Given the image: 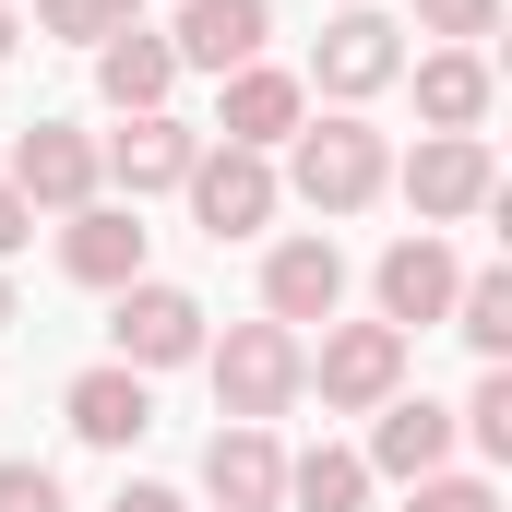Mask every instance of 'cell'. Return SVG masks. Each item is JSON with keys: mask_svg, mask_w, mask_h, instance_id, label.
<instances>
[{"mask_svg": "<svg viewBox=\"0 0 512 512\" xmlns=\"http://www.w3.org/2000/svg\"><path fill=\"white\" fill-rule=\"evenodd\" d=\"M286 143H298V155H286V179H274V191H298L310 215H358V203H382V191H393V143L358 120V108L298 120Z\"/></svg>", "mask_w": 512, "mask_h": 512, "instance_id": "1", "label": "cell"}, {"mask_svg": "<svg viewBox=\"0 0 512 512\" xmlns=\"http://www.w3.org/2000/svg\"><path fill=\"white\" fill-rule=\"evenodd\" d=\"M203 358H215L227 429H262V417H286V405L310 393V346H298L286 322H227V346H203Z\"/></svg>", "mask_w": 512, "mask_h": 512, "instance_id": "2", "label": "cell"}, {"mask_svg": "<svg viewBox=\"0 0 512 512\" xmlns=\"http://www.w3.org/2000/svg\"><path fill=\"white\" fill-rule=\"evenodd\" d=\"M0 179L24 191V215H84L96 179H108V155H96V131H72V120H24Z\"/></svg>", "mask_w": 512, "mask_h": 512, "instance_id": "3", "label": "cell"}, {"mask_svg": "<svg viewBox=\"0 0 512 512\" xmlns=\"http://www.w3.org/2000/svg\"><path fill=\"white\" fill-rule=\"evenodd\" d=\"M179 191H191V227H203V239H262L274 203H286V191H274V155H251V143H203Z\"/></svg>", "mask_w": 512, "mask_h": 512, "instance_id": "4", "label": "cell"}, {"mask_svg": "<svg viewBox=\"0 0 512 512\" xmlns=\"http://www.w3.org/2000/svg\"><path fill=\"white\" fill-rule=\"evenodd\" d=\"M310 84L334 96V108H358V96H382V84H405V24L393 12H334L322 24V48H310Z\"/></svg>", "mask_w": 512, "mask_h": 512, "instance_id": "5", "label": "cell"}, {"mask_svg": "<svg viewBox=\"0 0 512 512\" xmlns=\"http://www.w3.org/2000/svg\"><path fill=\"white\" fill-rule=\"evenodd\" d=\"M310 382H322L334 417H370V405L405 393V334H393V322H334L322 358H310Z\"/></svg>", "mask_w": 512, "mask_h": 512, "instance_id": "6", "label": "cell"}, {"mask_svg": "<svg viewBox=\"0 0 512 512\" xmlns=\"http://www.w3.org/2000/svg\"><path fill=\"white\" fill-rule=\"evenodd\" d=\"M108 334H120V370H191V358H203V298H191V286L131 274Z\"/></svg>", "mask_w": 512, "mask_h": 512, "instance_id": "7", "label": "cell"}, {"mask_svg": "<svg viewBox=\"0 0 512 512\" xmlns=\"http://www.w3.org/2000/svg\"><path fill=\"white\" fill-rule=\"evenodd\" d=\"M405 203H417V227H453V215L501 203V167H489V143H477V131H429V143L405 155Z\"/></svg>", "mask_w": 512, "mask_h": 512, "instance_id": "8", "label": "cell"}, {"mask_svg": "<svg viewBox=\"0 0 512 512\" xmlns=\"http://www.w3.org/2000/svg\"><path fill=\"white\" fill-rule=\"evenodd\" d=\"M262 36H274V0H179V24H167V48H179V72H251Z\"/></svg>", "mask_w": 512, "mask_h": 512, "instance_id": "9", "label": "cell"}, {"mask_svg": "<svg viewBox=\"0 0 512 512\" xmlns=\"http://www.w3.org/2000/svg\"><path fill=\"white\" fill-rule=\"evenodd\" d=\"M334 310H346V251L334 239H274L262 251V322L298 334V322H334Z\"/></svg>", "mask_w": 512, "mask_h": 512, "instance_id": "10", "label": "cell"}, {"mask_svg": "<svg viewBox=\"0 0 512 512\" xmlns=\"http://www.w3.org/2000/svg\"><path fill=\"white\" fill-rule=\"evenodd\" d=\"M370 417H382V429H370V453H358L370 477H405V489H417V477H441V465H453V405L393 393V405H370Z\"/></svg>", "mask_w": 512, "mask_h": 512, "instance_id": "11", "label": "cell"}, {"mask_svg": "<svg viewBox=\"0 0 512 512\" xmlns=\"http://www.w3.org/2000/svg\"><path fill=\"white\" fill-rule=\"evenodd\" d=\"M60 274L120 298L131 274H143V215H131V203H84V215H60Z\"/></svg>", "mask_w": 512, "mask_h": 512, "instance_id": "12", "label": "cell"}, {"mask_svg": "<svg viewBox=\"0 0 512 512\" xmlns=\"http://www.w3.org/2000/svg\"><path fill=\"white\" fill-rule=\"evenodd\" d=\"M370 286H382V322H393V334H417V322H441V310H453V286H465V274H453V251L417 227V239H393V251H382Z\"/></svg>", "mask_w": 512, "mask_h": 512, "instance_id": "13", "label": "cell"}, {"mask_svg": "<svg viewBox=\"0 0 512 512\" xmlns=\"http://www.w3.org/2000/svg\"><path fill=\"white\" fill-rule=\"evenodd\" d=\"M96 155H108V179H120L131 203H143V191H179V179H191L203 131H191V120H167V108H143V120H131L120 143H96Z\"/></svg>", "mask_w": 512, "mask_h": 512, "instance_id": "14", "label": "cell"}, {"mask_svg": "<svg viewBox=\"0 0 512 512\" xmlns=\"http://www.w3.org/2000/svg\"><path fill=\"white\" fill-rule=\"evenodd\" d=\"M203 489H215V512H274L286 501L274 429H215V441H203Z\"/></svg>", "mask_w": 512, "mask_h": 512, "instance_id": "15", "label": "cell"}, {"mask_svg": "<svg viewBox=\"0 0 512 512\" xmlns=\"http://www.w3.org/2000/svg\"><path fill=\"white\" fill-rule=\"evenodd\" d=\"M310 120V84H298V72H274V60H251V72H227V143H251V155H274V143H286V131Z\"/></svg>", "mask_w": 512, "mask_h": 512, "instance_id": "16", "label": "cell"}, {"mask_svg": "<svg viewBox=\"0 0 512 512\" xmlns=\"http://www.w3.org/2000/svg\"><path fill=\"white\" fill-rule=\"evenodd\" d=\"M143 429H155V393H143V370H120V358H108V370H84V382H72V441L131 453Z\"/></svg>", "mask_w": 512, "mask_h": 512, "instance_id": "17", "label": "cell"}, {"mask_svg": "<svg viewBox=\"0 0 512 512\" xmlns=\"http://www.w3.org/2000/svg\"><path fill=\"white\" fill-rule=\"evenodd\" d=\"M167 84H179V48H167V36H143V24H120V36L96 48V96H108L120 120H143V108H167Z\"/></svg>", "mask_w": 512, "mask_h": 512, "instance_id": "18", "label": "cell"}, {"mask_svg": "<svg viewBox=\"0 0 512 512\" xmlns=\"http://www.w3.org/2000/svg\"><path fill=\"white\" fill-rule=\"evenodd\" d=\"M417 120L429 131H477L489 120V60L477 48H429L417 60Z\"/></svg>", "mask_w": 512, "mask_h": 512, "instance_id": "19", "label": "cell"}, {"mask_svg": "<svg viewBox=\"0 0 512 512\" xmlns=\"http://www.w3.org/2000/svg\"><path fill=\"white\" fill-rule=\"evenodd\" d=\"M286 501L298 512H370V465H358L346 441H310V453L286 465Z\"/></svg>", "mask_w": 512, "mask_h": 512, "instance_id": "20", "label": "cell"}, {"mask_svg": "<svg viewBox=\"0 0 512 512\" xmlns=\"http://www.w3.org/2000/svg\"><path fill=\"white\" fill-rule=\"evenodd\" d=\"M441 322H453V334H465V346H477V358L501 370V358H512V274H465Z\"/></svg>", "mask_w": 512, "mask_h": 512, "instance_id": "21", "label": "cell"}, {"mask_svg": "<svg viewBox=\"0 0 512 512\" xmlns=\"http://www.w3.org/2000/svg\"><path fill=\"white\" fill-rule=\"evenodd\" d=\"M131 24V0H36V36H72V48H108Z\"/></svg>", "mask_w": 512, "mask_h": 512, "instance_id": "22", "label": "cell"}, {"mask_svg": "<svg viewBox=\"0 0 512 512\" xmlns=\"http://www.w3.org/2000/svg\"><path fill=\"white\" fill-rule=\"evenodd\" d=\"M453 429H465L477 453H512V370H489V382H477V405H465Z\"/></svg>", "mask_w": 512, "mask_h": 512, "instance_id": "23", "label": "cell"}, {"mask_svg": "<svg viewBox=\"0 0 512 512\" xmlns=\"http://www.w3.org/2000/svg\"><path fill=\"white\" fill-rule=\"evenodd\" d=\"M405 512H501V489H489V477H453V465H441V477H417V489H405Z\"/></svg>", "mask_w": 512, "mask_h": 512, "instance_id": "24", "label": "cell"}, {"mask_svg": "<svg viewBox=\"0 0 512 512\" xmlns=\"http://www.w3.org/2000/svg\"><path fill=\"white\" fill-rule=\"evenodd\" d=\"M417 24H429V36H453V48H477V36L501 24V0H417Z\"/></svg>", "mask_w": 512, "mask_h": 512, "instance_id": "25", "label": "cell"}, {"mask_svg": "<svg viewBox=\"0 0 512 512\" xmlns=\"http://www.w3.org/2000/svg\"><path fill=\"white\" fill-rule=\"evenodd\" d=\"M0 512H60V477L48 465H0Z\"/></svg>", "mask_w": 512, "mask_h": 512, "instance_id": "26", "label": "cell"}, {"mask_svg": "<svg viewBox=\"0 0 512 512\" xmlns=\"http://www.w3.org/2000/svg\"><path fill=\"white\" fill-rule=\"evenodd\" d=\"M24 239H36V215H24V191H12V179H0V262L24 251Z\"/></svg>", "mask_w": 512, "mask_h": 512, "instance_id": "27", "label": "cell"}, {"mask_svg": "<svg viewBox=\"0 0 512 512\" xmlns=\"http://www.w3.org/2000/svg\"><path fill=\"white\" fill-rule=\"evenodd\" d=\"M120 512H191L179 489H120Z\"/></svg>", "mask_w": 512, "mask_h": 512, "instance_id": "28", "label": "cell"}, {"mask_svg": "<svg viewBox=\"0 0 512 512\" xmlns=\"http://www.w3.org/2000/svg\"><path fill=\"white\" fill-rule=\"evenodd\" d=\"M12 36H24V24H12V0H0V60H12Z\"/></svg>", "mask_w": 512, "mask_h": 512, "instance_id": "29", "label": "cell"}, {"mask_svg": "<svg viewBox=\"0 0 512 512\" xmlns=\"http://www.w3.org/2000/svg\"><path fill=\"white\" fill-rule=\"evenodd\" d=\"M0 322H12V286H0Z\"/></svg>", "mask_w": 512, "mask_h": 512, "instance_id": "30", "label": "cell"}]
</instances>
